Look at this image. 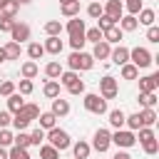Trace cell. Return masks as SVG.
Returning <instances> with one entry per match:
<instances>
[{
    "mask_svg": "<svg viewBox=\"0 0 159 159\" xmlns=\"http://www.w3.org/2000/svg\"><path fill=\"white\" fill-rule=\"evenodd\" d=\"M5 5H7V0H0V10H2V7H5Z\"/></svg>",
    "mask_w": 159,
    "mask_h": 159,
    "instance_id": "91938a15",
    "label": "cell"
},
{
    "mask_svg": "<svg viewBox=\"0 0 159 159\" xmlns=\"http://www.w3.org/2000/svg\"><path fill=\"white\" fill-rule=\"evenodd\" d=\"M10 35H12V42H25V40H30V25H25V22H15L12 25V30H10Z\"/></svg>",
    "mask_w": 159,
    "mask_h": 159,
    "instance_id": "9c48e42d",
    "label": "cell"
},
{
    "mask_svg": "<svg viewBox=\"0 0 159 159\" xmlns=\"http://www.w3.org/2000/svg\"><path fill=\"white\" fill-rule=\"evenodd\" d=\"M92 2H99V0H92Z\"/></svg>",
    "mask_w": 159,
    "mask_h": 159,
    "instance_id": "be15d7a7",
    "label": "cell"
},
{
    "mask_svg": "<svg viewBox=\"0 0 159 159\" xmlns=\"http://www.w3.org/2000/svg\"><path fill=\"white\" fill-rule=\"evenodd\" d=\"M55 117H65V114H70V102L67 99H62V97H55L52 99V109H50Z\"/></svg>",
    "mask_w": 159,
    "mask_h": 159,
    "instance_id": "7c38bea8",
    "label": "cell"
},
{
    "mask_svg": "<svg viewBox=\"0 0 159 159\" xmlns=\"http://www.w3.org/2000/svg\"><path fill=\"white\" fill-rule=\"evenodd\" d=\"M122 35H124V32H122L117 25H112V27H107V30L102 32V40H104L107 45H114V42H119V40H122Z\"/></svg>",
    "mask_w": 159,
    "mask_h": 159,
    "instance_id": "5bb4252c",
    "label": "cell"
},
{
    "mask_svg": "<svg viewBox=\"0 0 159 159\" xmlns=\"http://www.w3.org/2000/svg\"><path fill=\"white\" fill-rule=\"evenodd\" d=\"M17 2H20V5H25V2H30V0H17Z\"/></svg>",
    "mask_w": 159,
    "mask_h": 159,
    "instance_id": "6125c7cd",
    "label": "cell"
},
{
    "mask_svg": "<svg viewBox=\"0 0 159 159\" xmlns=\"http://www.w3.org/2000/svg\"><path fill=\"white\" fill-rule=\"evenodd\" d=\"M22 107H25L22 94H20V92H12V94L7 97V112H12V114H15V112H20Z\"/></svg>",
    "mask_w": 159,
    "mask_h": 159,
    "instance_id": "e0dca14e",
    "label": "cell"
},
{
    "mask_svg": "<svg viewBox=\"0 0 159 159\" xmlns=\"http://www.w3.org/2000/svg\"><path fill=\"white\" fill-rule=\"evenodd\" d=\"M5 60H7V55H5V50L0 47V62H5Z\"/></svg>",
    "mask_w": 159,
    "mask_h": 159,
    "instance_id": "680465c9",
    "label": "cell"
},
{
    "mask_svg": "<svg viewBox=\"0 0 159 159\" xmlns=\"http://www.w3.org/2000/svg\"><path fill=\"white\" fill-rule=\"evenodd\" d=\"M42 92H45V97H50V99L60 97V82H57V80H47L45 87H42Z\"/></svg>",
    "mask_w": 159,
    "mask_h": 159,
    "instance_id": "7402d4cb",
    "label": "cell"
},
{
    "mask_svg": "<svg viewBox=\"0 0 159 159\" xmlns=\"http://www.w3.org/2000/svg\"><path fill=\"white\" fill-rule=\"evenodd\" d=\"M124 7H127V12H129V15H134V17H137V15H139V10H142V0H127V5H124Z\"/></svg>",
    "mask_w": 159,
    "mask_h": 159,
    "instance_id": "ee69618b",
    "label": "cell"
},
{
    "mask_svg": "<svg viewBox=\"0 0 159 159\" xmlns=\"http://www.w3.org/2000/svg\"><path fill=\"white\" fill-rule=\"evenodd\" d=\"M154 17H157V15H154V10H149V7H142V10H139V20H137V22L149 27V25H154Z\"/></svg>",
    "mask_w": 159,
    "mask_h": 159,
    "instance_id": "4316f807",
    "label": "cell"
},
{
    "mask_svg": "<svg viewBox=\"0 0 159 159\" xmlns=\"http://www.w3.org/2000/svg\"><path fill=\"white\" fill-rule=\"evenodd\" d=\"M129 60H132V65H134L137 70H144V67H149V65L154 62V57H152V52H149L147 47H134V50H129Z\"/></svg>",
    "mask_w": 159,
    "mask_h": 159,
    "instance_id": "3957f363",
    "label": "cell"
},
{
    "mask_svg": "<svg viewBox=\"0 0 159 159\" xmlns=\"http://www.w3.org/2000/svg\"><path fill=\"white\" fill-rule=\"evenodd\" d=\"M137 75H139V70H137L132 62L122 65V80H137Z\"/></svg>",
    "mask_w": 159,
    "mask_h": 159,
    "instance_id": "836d02e7",
    "label": "cell"
},
{
    "mask_svg": "<svg viewBox=\"0 0 159 159\" xmlns=\"http://www.w3.org/2000/svg\"><path fill=\"white\" fill-rule=\"evenodd\" d=\"M157 87H159V72L139 80V92H157Z\"/></svg>",
    "mask_w": 159,
    "mask_h": 159,
    "instance_id": "30bf717a",
    "label": "cell"
},
{
    "mask_svg": "<svg viewBox=\"0 0 159 159\" xmlns=\"http://www.w3.org/2000/svg\"><path fill=\"white\" fill-rule=\"evenodd\" d=\"M12 144L15 147H20V149H27L32 142H30V134H25V132H20L17 137H12Z\"/></svg>",
    "mask_w": 159,
    "mask_h": 159,
    "instance_id": "ab89813d",
    "label": "cell"
},
{
    "mask_svg": "<svg viewBox=\"0 0 159 159\" xmlns=\"http://www.w3.org/2000/svg\"><path fill=\"white\" fill-rule=\"evenodd\" d=\"M7 159H32L30 154H27V149H20V147H10V152H7Z\"/></svg>",
    "mask_w": 159,
    "mask_h": 159,
    "instance_id": "74e56055",
    "label": "cell"
},
{
    "mask_svg": "<svg viewBox=\"0 0 159 159\" xmlns=\"http://www.w3.org/2000/svg\"><path fill=\"white\" fill-rule=\"evenodd\" d=\"M124 119H127V114H124L122 109H112V112H109V124H112L114 129H122V127H124Z\"/></svg>",
    "mask_w": 159,
    "mask_h": 159,
    "instance_id": "603a6c76",
    "label": "cell"
},
{
    "mask_svg": "<svg viewBox=\"0 0 159 159\" xmlns=\"http://www.w3.org/2000/svg\"><path fill=\"white\" fill-rule=\"evenodd\" d=\"M32 92V80H20V94H30Z\"/></svg>",
    "mask_w": 159,
    "mask_h": 159,
    "instance_id": "11a10c76",
    "label": "cell"
},
{
    "mask_svg": "<svg viewBox=\"0 0 159 159\" xmlns=\"http://www.w3.org/2000/svg\"><path fill=\"white\" fill-rule=\"evenodd\" d=\"M142 147H144V152H147L149 157H154V154L159 152V142H157V137L149 139V142H142Z\"/></svg>",
    "mask_w": 159,
    "mask_h": 159,
    "instance_id": "60d3db41",
    "label": "cell"
},
{
    "mask_svg": "<svg viewBox=\"0 0 159 159\" xmlns=\"http://www.w3.org/2000/svg\"><path fill=\"white\" fill-rule=\"evenodd\" d=\"M139 104H142L144 109H154L157 94H154V92H139Z\"/></svg>",
    "mask_w": 159,
    "mask_h": 159,
    "instance_id": "cb8c5ba5",
    "label": "cell"
},
{
    "mask_svg": "<svg viewBox=\"0 0 159 159\" xmlns=\"http://www.w3.org/2000/svg\"><path fill=\"white\" fill-rule=\"evenodd\" d=\"M65 30L70 32V37H75V35H84V30H87V27H84V20H80V15H77V17H72V20L67 22V27H65Z\"/></svg>",
    "mask_w": 159,
    "mask_h": 159,
    "instance_id": "4fadbf2b",
    "label": "cell"
},
{
    "mask_svg": "<svg viewBox=\"0 0 159 159\" xmlns=\"http://www.w3.org/2000/svg\"><path fill=\"white\" fill-rule=\"evenodd\" d=\"M124 124L129 127V132H137V129H142V119H139V112L129 114V117L124 119Z\"/></svg>",
    "mask_w": 159,
    "mask_h": 159,
    "instance_id": "e575fe53",
    "label": "cell"
},
{
    "mask_svg": "<svg viewBox=\"0 0 159 159\" xmlns=\"http://www.w3.org/2000/svg\"><path fill=\"white\" fill-rule=\"evenodd\" d=\"M139 119H142V127H152L157 122V112L154 109H142L139 112Z\"/></svg>",
    "mask_w": 159,
    "mask_h": 159,
    "instance_id": "4dcf8cb0",
    "label": "cell"
},
{
    "mask_svg": "<svg viewBox=\"0 0 159 159\" xmlns=\"http://www.w3.org/2000/svg\"><path fill=\"white\" fill-rule=\"evenodd\" d=\"M109 57H112V62H114V65H119V67H122V65H127V62H129V50L119 45V47H114V50L109 52Z\"/></svg>",
    "mask_w": 159,
    "mask_h": 159,
    "instance_id": "8fae6325",
    "label": "cell"
},
{
    "mask_svg": "<svg viewBox=\"0 0 159 159\" xmlns=\"http://www.w3.org/2000/svg\"><path fill=\"white\" fill-rule=\"evenodd\" d=\"M20 114H22L27 122H32V119H37V117H40V107H37V104H25V107L20 109Z\"/></svg>",
    "mask_w": 159,
    "mask_h": 159,
    "instance_id": "f1b7e54d",
    "label": "cell"
},
{
    "mask_svg": "<svg viewBox=\"0 0 159 159\" xmlns=\"http://www.w3.org/2000/svg\"><path fill=\"white\" fill-rule=\"evenodd\" d=\"M42 47H45V52H50V55H60L65 45H62V40H60V37H47Z\"/></svg>",
    "mask_w": 159,
    "mask_h": 159,
    "instance_id": "ac0fdd59",
    "label": "cell"
},
{
    "mask_svg": "<svg viewBox=\"0 0 159 159\" xmlns=\"http://www.w3.org/2000/svg\"><path fill=\"white\" fill-rule=\"evenodd\" d=\"M109 144H112V132L109 129H97L94 132V139H92V147L102 154V152L109 149Z\"/></svg>",
    "mask_w": 159,
    "mask_h": 159,
    "instance_id": "52a82bcc",
    "label": "cell"
},
{
    "mask_svg": "<svg viewBox=\"0 0 159 159\" xmlns=\"http://www.w3.org/2000/svg\"><path fill=\"white\" fill-rule=\"evenodd\" d=\"M70 45H72L75 52H80V50L84 47V35H75V37H70Z\"/></svg>",
    "mask_w": 159,
    "mask_h": 159,
    "instance_id": "c3c4849f",
    "label": "cell"
},
{
    "mask_svg": "<svg viewBox=\"0 0 159 159\" xmlns=\"http://www.w3.org/2000/svg\"><path fill=\"white\" fill-rule=\"evenodd\" d=\"M147 40H149V42H159V27L149 25V30H147Z\"/></svg>",
    "mask_w": 159,
    "mask_h": 159,
    "instance_id": "db71d44e",
    "label": "cell"
},
{
    "mask_svg": "<svg viewBox=\"0 0 159 159\" xmlns=\"http://www.w3.org/2000/svg\"><path fill=\"white\" fill-rule=\"evenodd\" d=\"M89 152H92V147H89L87 142H82V139H80V142L72 147V154H75V159H87V157H89Z\"/></svg>",
    "mask_w": 159,
    "mask_h": 159,
    "instance_id": "d6986e66",
    "label": "cell"
},
{
    "mask_svg": "<svg viewBox=\"0 0 159 159\" xmlns=\"http://www.w3.org/2000/svg\"><path fill=\"white\" fill-rule=\"evenodd\" d=\"M67 65H70V70L72 72H77V70H82V72H87V70H92V65H94V60H92V55H87V52H72L70 57H67Z\"/></svg>",
    "mask_w": 159,
    "mask_h": 159,
    "instance_id": "7a4b0ae2",
    "label": "cell"
},
{
    "mask_svg": "<svg viewBox=\"0 0 159 159\" xmlns=\"http://www.w3.org/2000/svg\"><path fill=\"white\" fill-rule=\"evenodd\" d=\"M84 109L92 114H104L107 112V99H102L99 94H84Z\"/></svg>",
    "mask_w": 159,
    "mask_h": 159,
    "instance_id": "277c9868",
    "label": "cell"
},
{
    "mask_svg": "<svg viewBox=\"0 0 159 159\" xmlns=\"http://www.w3.org/2000/svg\"><path fill=\"white\" fill-rule=\"evenodd\" d=\"M117 92H119V87H117V80H114V77L107 75V77L99 80V97H102V99H114Z\"/></svg>",
    "mask_w": 159,
    "mask_h": 159,
    "instance_id": "5b68a950",
    "label": "cell"
},
{
    "mask_svg": "<svg viewBox=\"0 0 159 159\" xmlns=\"http://www.w3.org/2000/svg\"><path fill=\"white\" fill-rule=\"evenodd\" d=\"M30 142H32L35 147H40V144L45 142V129H40V127H37V129H35V132L30 134Z\"/></svg>",
    "mask_w": 159,
    "mask_h": 159,
    "instance_id": "bcb514c9",
    "label": "cell"
},
{
    "mask_svg": "<svg viewBox=\"0 0 159 159\" xmlns=\"http://www.w3.org/2000/svg\"><path fill=\"white\" fill-rule=\"evenodd\" d=\"M137 132H139V142H149V139H154L152 127H142V129H137Z\"/></svg>",
    "mask_w": 159,
    "mask_h": 159,
    "instance_id": "816d5d0a",
    "label": "cell"
},
{
    "mask_svg": "<svg viewBox=\"0 0 159 159\" xmlns=\"http://www.w3.org/2000/svg\"><path fill=\"white\" fill-rule=\"evenodd\" d=\"M137 25H139V22H137V17H134V15H122L117 27H119L122 32H134V30H137Z\"/></svg>",
    "mask_w": 159,
    "mask_h": 159,
    "instance_id": "9a60e30c",
    "label": "cell"
},
{
    "mask_svg": "<svg viewBox=\"0 0 159 159\" xmlns=\"http://www.w3.org/2000/svg\"><path fill=\"white\" fill-rule=\"evenodd\" d=\"M12 25H15V17H5V15H0V32H10Z\"/></svg>",
    "mask_w": 159,
    "mask_h": 159,
    "instance_id": "7dc6e473",
    "label": "cell"
},
{
    "mask_svg": "<svg viewBox=\"0 0 159 159\" xmlns=\"http://www.w3.org/2000/svg\"><path fill=\"white\" fill-rule=\"evenodd\" d=\"M27 55H30V60L35 62V60H40V57L45 55V47H42L40 42H30V47H27Z\"/></svg>",
    "mask_w": 159,
    "mask_h": 159,
    "instance_id": "d6a6232c",
    "label": "cell"
},
{
    "mask_svg": "<svg viewBox=\"0 0 159 159\" xmlns=\"http://www.w3.org/2000/svg\"><path fill=\"white\" fill-rule=\"evenodd\" d=\"M112 25H117V22H114V20H112V17H107V15H104V12H102V15H99V17H97V27H99V30H102V32H104V30H107V27H112Z\"/></svg>",
    "mask_w": 159,
    "mask_h": 159,
    "instance_id": "7bdbcfd3",
    "label": "cell"
},
{
    "mask_svg": "<svg viewBox=\"0 0 159 159\" xmlns=\"http://www.w3.org/2000/svg\"><path fill=\"white\" fill-rule=\"evenodd\" d=\"M40 159H60V152L55 147L45 144V147H40Z\"/></svg>",
    "mask_w": 159,
    "mask_h": 159,
    "instance_id": "8d00e7d4",
    "label": "cell"
},
{
    "mask_svg": "<svg viewBox=\"0 0 159 159\" xmlns=\"http://www.w3.org/2000/svg\"><path fill=\"white\" fill-rule=\"evenodd\" d=\"M109 52H112V45H107V42L102 40V42L94 45V50H92V60H107Z\"/></svg>",
    "mask_w": 159,
    "mask_h": 159,
    "instance_id": "2e32d148",
    "label": "cell"
},
{
    "mask_svg": "<svg viewBox=\"0 0 159 159\" xmlns=\"http://www.w3.org/2000/svg\"><path fill=\"white\" fill-rule=\"evenodd\" d=\"M45 75H47L50 80H60V75H62V65H60V62H47V65H45Z\"/></svg>",
    "mask_w": 159,
    "mask_h": 159,
    "instance_id": "83f0119b",
    "label": "cell"
},
{
    "mask_svg": "<svg viewBox=\"0 0 159 159\" xmlns=\"http://www.w3.org/2000/svg\"><path fill=\"white\" fill-rule=\"evenodd\" d=\"M60 2H62V5H67V2H75V0H60Z\"/></svg>",
    "mask_w": 159,
    "mask_h": 159,
    "instance_id": "94428289",
    "label": "cell"
},
{
    "mask_svg": "<svg viewBox=\"0 0 159 159\" xmlns=\"http://www.w3.org/2000/svg\"><path fill=\"white\" fill-rule=\"evenodd\" d=\"M112 144H117V147H122V149H129V147L137 144V137H134V132H129V129H117V132L112 134Z\"/></svg>",
    "mask_w": 159,
    "mask_h": 159,
    "instance_id": "8992f818",
    "label": "cell"
},
{
    "mask_svg": "<svg viewBox=\"0 0 159 159\" xmlns=\"http://www.w3.org/2000/svg\"><path fill=\"white\" fill-rule=\"evenodd\" d=\"M67 92H70V94H84V82H82V80H77L75 84H70V87H67Z\"/></svg>",
    "mask_w": 159,
    "mask_h": 159,
    "instance_id": "f907efd6",
    "label": "cell"
},
{
    "mask_svg": "<svg viewBox=\"0 0 159 159\" xmlns=\"http://www.w3.org/2000/svg\"><path fill=\"white\" fill-rule=\"evenodd\" d=\"M60 12H62L65 17H77V15H80V0H75V2H67V5H62V7H60Z\"/></svg>",
    "mask_w": 159,
    "mask_h": 159,
    "instance_id": "484cf974",
    "label": "cell"
},
{
    "mask_svg": "<svg viewBox=\"0 0 159 159\" xmlns=\"http://www.w3.org/2000/svg\"><path fill=\"white\" fill-rule=\"evenodd\" d=\"M0 159H7V149L5 147H0Z\"/></svg>",
    "mask_w": 159,
    "mask_h": 159,
    "instance_id": "6f0895ef",
    "label": "cell"
},
{
    "mask_svg": "<svg viewBox=\"0 0 159 159\" xmlns=\"http://www.w3.org/2000/svg\"><path fill=\"white\" fill-rule=\"evenodd\" d=\"M12 92H15V82H10V80L0 82V94H2V97H10Z\"/></svg>",
    "mask_w": 159,
    "mask_h": 159,
    "instance_id": "f6af8a7d",
    "label": "cell"
},
{
    "mask_svg": "<svg viewBox=\"0 0 159 159\" xmlns=\"http://www.w3.org/2000/svg\"><path fill=\"white\" fill-rule=\"evenodd\" d=\"M77 80H80V75H77V72H72V70H70V72H62V75H60V84H65V87L75 84Z\"/></svg>",
    "mask_w": 159,
    "mask_h": 159,
    "instance_id": "f35d334b",
    "label": "cell"
},
{
    "mask_svg": "<svg viewBox=\"0 0 159 159\" xmlns=\"http://www.w3.org/2000/svg\"><path fill=\"white\" fill-rule=\"evenodd\" d=\"M102 10H104V15L112 17L114 22H119V17L124 15V5H122V0H107V5H104Z\"/></svg>",
    "mask_w": 159,
    "mask_h": 159,
    "instance_id": "ba28073f",
    "label": "cell"
},
{
    "mask_svg": "<svg viewBox=\"0 0 159 159\" xmlns=\"http://www.w3.org/2000/svg\"><path fill=\"white\" fill-rule=\"evenodd\" d=\"M2 50H5L7 60H20V52H22V50H20V45H17V42H12V40H10V42H7Z\"/></svg>",
    "mask_w": 159,
    "mask_h": 159,
    "instance_id": "f546056e",
    "label": "cell"
},
{
    "mask_svg": "<svg viewBox=\"0 0 159 159\" xmlns=\"http://www.w3.org/2000/svg\"><path fill=\"white\" fill-rule=\"evenodd\" d=\"M52 127H57V117L52 112H42L40 114V129H52Z\"/></svg>",
    "mask_w": 159,
    "mask_h": 159,
    "instance_id": "d4e9b609",
    "label": "cell"
},
{
    "mask_svg": "<svg viewBox=\"0 0 159 159\" xmlns=\"http://www.w3.org/2000/svg\"><path fill=\"white\" fill-rule=\"evenodd\" d=\"M112 159H132V157H129V154H127V152H117V154H114V157H112Z\"/></svg>",
    "mask_w": 159,
    "mask_h": 159,
    "instance_id": "9f6ffc18",
    "label": "cell"
},
{
    "mask_svg": "<svg viewBox=\"0 0 159 159\" xmlns=\"http://www.w3.org/2000/svg\"><path fill=\"white\" fill-rule=\"evenodd\" d=\"M12 144V132L10 129H0V147H10Z\"/></svg>",
    "mask_w": 159,
    "mask_h": 159,
    "instance_id": "681fc988",
    "label": "cell"
},
{
    "mask_svg": "<svg viewBox=\"0 0 159 159\" xmlns=\"http://www.w3.org/2000/svg\"><path fill=\"white\" fill-rule=\"evenodd\" d=\"M62 30H65V27H62L60 20H47V22H45V32H47V37H60Z\"/></svg>",
    "mask_w": 159,
    "mask_h": 159,
    "instance_id": "ffe728a7",
    "label": "cell"
},
{
    "mask_svg": "<svg viewBox=\"0 0 159 159\" xmlns=\"http://www.w3.org/2000/svg\"><path fill=\"white\" fill-rule=\"evenodd\" d=\"M10 122H12V114H10L7 109H2V112H0V129H7Z\"/></svg>",
    "mask_w": 159,
    "mask_h": 159,
    "instance_id": "f5cc1de1",
    "label": "cell"
},
{
    "mask_svg": "<svg viewBox=\"0 0 159 159\" xmlns=\"http://www.w3.org/2000/svg\"><path fill=\"white\" fill-rule=\"evenodd\" d=\"M20 72H22V80H32V77H37V72H40V67H37V62H25L22 67H20Z\"/></svg>",
    "mask_w": 159,
    "mask_h": 159,
    "instance_id": "44dd1931",
    "label": "cell"
},
{
    "mask_svg": "<svg viewBox=\"0 0 159 159\" xmlns=\"http://www.w3.org/2000/svg\"><path fill=\"white\" fill-rule=\"evenodd\" d=\"M17 10H20V2H17V0H7V5L0 10V15H5V17H15Z\"/></svg>",
    "mask_w": 159,
    "mask_h": 159,
    "instance_id": "d590c367",
    "label": "cell"
},
{
    "mask_svg": "<svg viewBox=\"0 0 159 159\" xmlns=\"http://www.w3.org/2000/svg\"><path fill=\"white\" fill-rule=\"evenodd\" d=\"M84 42H102V30L99 27H89V30H84Z\"/></svg>",
    "mask_w": 159,
    "mask_h": 159,
    "instance_id": "1f68e13d",
    "label": "cell"
},
{
    "mask_svg": "<svg viewBox=\"0 0 159 159\" xmlns=\"http://www.w3.org/2000/svg\"><path fill=\"white\" fill-rule=\"evenodd\" d=\"M102 12H104V10H102V5H99V2H89V5H87V15H89L92 20H97Z\"/></svg>",
    "mask_w": 159,
    "mask_h": 159,
    "instance_id": "b9f144b4",
    "label": "cell"
},
{
    "mask_svg": "<svg viewBox=\"0 0 159 159\" xmlns=\"http://www.w3.org/2000/svg\"><path fill=\"white\" fill-rule=\"evenodd\" d=\"M45 139H50V147H55L57 152H65V149H70V147H72V142H70V134H67L65 129H60V127H52V129H47Z\"/></svg>",
    "mask_w": 159,
    "mask_h": 159,
    "instance_id": "6da1fadb",
    "label": "cell"
}]
</instances>
